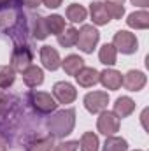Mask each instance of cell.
Returning a JSON list of instances; mask_svg holds the SVG:
<instances>
[{
    "instance_id": "d6a6232c",
    "label": "cell",
    "mask_w": 149,
    "mask_h": 151,
    "mask_svg": "<svg viewBox=\"0 0 149 151\" xmlns=\"http://www.w3.org/2000/svg\"><path fill=\"white\" fill-rule=\"evenodd\" d=\"M132 4L133 5H140V7H148L149 0H132Z\"/></svg>"
},
{
    "instance_id": "9c48e42d",
    "label": "cell",
    "mask_w": 149,
    "mask_h": 151,
    "mask_svg": "<svg viewBox=\"0 0 149 151\" xmlns=\"http://www.w3.org/2000/svg\"><path fill=\"white\" fill-rule=\"evenodd\" d=\"M40 62H42L44 69H47V70H58L62 67L60 53L51 46H42L40 47Z\"/></svg>"
},
{
    "instance_id": "e575fe53",
    "label": "cell",
    "mask_w": 149,
    "mask_h": 151,
    "mask_svg": "<svg viewBox=\"0 0 149 151\" xmlns=\"http://www.w3.org/2000/svg\"><path fill=\"white\" fill-rule=\"evenodd\" d=\"M7 2H9V0H0V7H2V5H5Z\"/></svg>"
},
{
    "instance_id": "9a60e30c",
    "label": "cell",
    "mask_w": 149,
    "mask_h": 151,
    "mask_svg": "<svg viewBox=\"0 0 149 151\" xmlns=\"http://www.w3.org/2000/svg\"><path fill=\"white\" fill-rule=\"evenodd\" d=\"M126 25L135 30H146V28H149V12L148 11H135V12L128 14Z\"/></svg>"
},
{
    "instance_id": "44dd1931",
    "label": "cell",
    "mask_w": 149,
    "mask_h": 151,
    "mask_svg": "<svg viewBox=\"0 0 149 151\" xmlns=\"http://www.w3.org/2000/svg\"><path fill=\"white\" fill-rule=\"evenodd\" d=\"M98 146H100V141H98L97 134L84 132L81 135V141H79V150L81 151H98Z\"/></svg>"
},
{
    "instance_id": "d4e9b609",
    "label": "cell",
    "mask_w": 149,
    "mask_h": 151,
    "mask_svg": "<svg viewBox=\"0 0 149 151\" xmlns=\"http://www.w3.org/2000/svg\"><path fill=\"white\" fill-rule=\"evenodd\" d=\"M16 81V72L11 65H0V88L7 90Z\"/></svg>"
},
{
    "instance_id": "3957f363",
    "label": "cell",
    "mask_w": 149,
    "mask_h": 151,
    "mask_svg": "<svg viewBox=\"0 0 149 151\" xmlns=\"http://www.w3.org/2000/svg\"><path fill=\"white\" fill-rule=\"evenodd\" d=\"M100 40V32L93 27V25H82L81 30H77V42L75 46L82 51V53H93V49L97 47Z\"/></svg>"
},
{
    "instance_id": "5b68a950",
    "label": "cell",
    "mask_w": 149,
    "mask_h": 151,
    "mask_svg": "<svg viewBox=\"0 0 149 151\" xmlns=\"http://www.w3.org/2000/svg\"><path fill=\"white\" fill-rule=\"evenodd\" d=\"M32 51L27 44H18L14 49H12V55H11V67L14 69V72H23L25 69H28L32 65Z\"/></svg>"
},
{
    "instance_id": "1f68e13d",
    "label": "cell",
    "mask_w": 149,
    "mask_h": 151,
    "mask_svg": "<svg viewBox=\"0 0 149 151\" xmlns=\"http://www.w3.org/2000/svg\"><path fill=\"white\" fill-rule=\"evenodd\" d=\"M7 148H9V146H7V141H5L4 135L0 134V151H7Z\"/></svg>"
},
{
    "instance_id": "e0dca14e",
    "label": "cell",
    "mask_w": 149,
    "mask_h": 151,
    "mask_svg": "<svg viewBox=\"0 0 149 151\" xmlns=\"http://www.w3.org/2000/svg\"><path fill=\"white\" fill-rule=\"evenodd\" d=\"M62 67H63L65 74L75 76L84 67V60L79 55H69V56H65V60H62Z\"/></svg>"
},
{
    "instance_id": "4dcf8cb0",
    "label": "cell",
    "mask_w": 149,
    "mask_h": 151,
    "mask_svg": "<svg viewBox=\"0 0 149 151\" xmlns=\"http://www.w3.org/2000/svg\"><path fill=\"white\" fill-rule=\"evenodd\" d=\"M5 107H7V97L0 91V114L5 111Z\"/></svg>"
},
{
    "instance_id": "6da1fadb",
    "label": "cell",
    "mask_w": 149,
    "mask_h": 151,
    "mask_svg": "<svg viewBox=\"0 0 149 151\" xmlns=\"http://www.w3.org/2000/svg\"><path fill=\"white\" fill-rule=\"evenodd\" d=\"M49 135L54 139H63L72 134L75 127V111L74 109H62L54 111L53 116L46 121Z\"/></svg>"
},
{
    "instance_id": "f546056e",
    "label": "cell",
    "mask_w": 149,
    "mask_h": 151,
    "mask_svg": "<svg viewBox=\"0 0 149 151\" xmlns=\"http://www.w3.org/2000/svg\"><path fill=\"white\" fill-rule=\"evenodd\" d=\"M62 2H63V0H42V4H44L46 7H49V9H58V7L62 5Z\"/></svg>"
},
{
    "instance_id": "d590c367",
    "label": "cell",
    "mask_w": 149,
    "mask_h": 151,
    "mask_svg": "<svg viewBox=\"0 0 149 151\" xmlns=\"http://www.w3.org/2000/svg\"><path fill=\"white\" fill-rule=\"evenodd\" d=\"M135 151H142V150H135Z\"/></svg>"
},
{
    "instance_id": "5bb4252c",
    "label": "cell",
    "mask_w": 149,
    "mask_h": 151,
    "mask_svg": "<svg viewBox=\"0 0 149 151\" xmlns=\"http://www.w3.org/2000/svg\"><path fill=\"white\" fill-rule=\"evenodd\" d=\"M21 74H23V83L28 88H35V86H40L44 83V70L37 65H30Z\"/></svg>"
},
{
    "instance_id": "f1b7e54d",
    "label": "cell",
    "mask_w": 149,
    "mask_h": 151,
    "mask_svg": "<svg viewBox=\"0 0 149 151\" xmlns=\"http://www.w3.org/2000/svg\"><path fill=\"white\" fill-rule=\"evenodd\" d=\"M16 5H25V7H28V9H35L40 5V2L42 0H12Z\"/></svg>"
},
{
    "instance_id": "ffe728a7",
    "label": "cell",
    "mask_w": 149,
    "mask_h": 151,
    "mask_svg": "<svg viewBox=\"0 0 149 151\" xmlns=\"http://www.w3.org/2000/svg\"><path fill=\"white\" fill-rule=\"evenodd\" d=\"M65 14H67V19L70 23H82L86 19V16H88V11L81 4H70L67 7V12Z\"/></svg>"
},
{
    "instance_id": "d6986e66",
    "label": "cell",
    "mask_w": 149,
    "mask_h": 151,
    "mask_svg": "<svg viewBox=\"0 0 149 151\" xmlns=\"http://www.w3.org/2000/svg\"><path fill=\"white\" fill-rule=\"evenodd\" d=\"M54 146V137L46 135V137H37L32 139L27 144V151H51Z\"/></svg>"
},
{
    "instance_id": "2e32d148",
    "label": "cell",
    "mask_w": 149,
    "mask_h": 151,
    "mask_svg": "<svg viewBox=\"0 0 149 151\" xmlns=\"http://www.w3.org/2000/svg\"><path fill=\"white\" fill-rule=\"evenodd\" d=\"M133 111H135V102H133L130 97H119V99H116L112 113L116 114L119 119H121V118L130 116Z\"/></svg>"
},
{
    "instance_id": "277c9868",
    "label": "cell",
    "mask_w": 149,
    "mask_h": 151,
    "mask_svg": "<svg viewBox=\"0 0 149 151\" xmlns=\"http://www.w3.org/2000/svg\"><path fill=\"white\" fill-rule=\"evenodd\" d=\"M112 46L116 47V51H121L123 55H133L139 49V40L135 34L128 30H119L112 37Z\"/></svg>"
},
{
    "instance_id": "4316f807",
    "label": "cell",
    "mask_w": 149,
    "mask_h": 151,
    "mask_svg": "<svg viewBox=\"0 0 149 151\" xmlns=\"http://www.w3.org/2000/svg\"><path fill=\"white\" fill-rule=\"evenodd\" d=\"M34 37L37 40H44L47 37V28H46V21H44V16H35L34 18V30H32Z\"/></svg>"
},
{
    "instance_id": "4fadbf2b",
    "label": "cell",
    "mask_w": 149,
    "mask_h": 151,
    "mask_svg": "<svg viewBox=\"0 0 149 151\" xmlns=\"http://www.w3.org/2000/svg\"><path fill=\"white\" fill-rule=\"evenodd\" d=\"M90 14H91L93 25H97V27H104L111 21V16L107 14L104 2H100V0H95L93 4H90Z\"/></svg>"
},
{
    "instance_id": "83f0119b",
    "label": "cell",
    "mask_w": 149,
    "mask_h": 151,
    "mask_svg": "<svg viewBox=\"0 0 149 151\" xmlns=\"http://www.w3.org/2000/svg\"><path fill=\"white\" fill-rule=\"evenodd\" d=\"M77 148H79V141H65L53 146L51 151H77Z\"/></svg>"
},
{
    "instance_id": "ba28073f",
    "label": "cell",
    "mask_w": 149,
    "mask_h": 151,
    "mask_svg": "<svg viewBox=\"0 0 149 151\" xmlns=\"http://www.w3.org/2000/svg\"><path fill=\"white\" fill-rule=\"evenodd\" d=\"M98 119H97V128L100 134H104L105 137L114 135L117 130H119V118L112 111H102L98 113Z\"/></svg>"
},
{
    "instance_id": "836d02e7",
    "label": "cell",
    "mask_w": 149,
    "mask_h": 151,
    "mask_svg": "<svg viewBox=\"0 0 149 151\" xmlns=\"http://www.w3.org/2000/svg\"><path fill=\"white\" fill-rule=\"evenodd\" d=\"M148 109H144V111H142V116H140V119H142V127H144V128H146V130H148V125H146V116H148Z\"/></svg>"
},
{
    "instance_id": "603a6c76",
    "label": "cell",
    "mask_w": 149,
    "mask_h": 151,
    "mask_svg": "<svg viewBox=\"0 0 149 151\" xmlns=\"http://www.w3.org/2000/svg\"><path fill=\"white\" fill-rule=\"evenodd\" d=\"M125 0H104V7L112 19H121L125 14Z\"/></svg>"
},
{
    "instance_id": "cb8c5ba5",
    "label": "cell",
    "mask_w": 149,
    "mask_h": 151,
    "mask_svg": "<svg viewBox=\"0 0 149 151\" xmlns=\"http://www.w3.org/2000/svg\"><path fill=\"white\" fill-rule=\"evenodd\" d=\"M102 151H128V142L123 137L109 135L105 139V144L102 146Z\"/></svg>"
},
{
    "instance_id": "8992f818",
    "label": "cell",
    "mask_w": 149,
    "mask_h": 151,
    "mask_svg": "<svg viewBox=\"0 0 149 151\" xmlns=\"http://www.w3.org/2000/svg\"><path fill=\"white\" fill-rule=\"evenodd\" d=\"M109 104V93L107 91H90L84 97V107L91 114H98L107 109Z\"/></svg>"
},
{
    "instance_id": "7a4b0ae2",
    "label": "cell",
    "mask_w": 149,
    "mask_h": 151,
    "mask_svg": "<svg viewBox=\"0 0 149 151\" xmlns=\"http://www.w3.org/2000/svg\"><path fill=\"white\" fill-rule=\"evenodd\" d=\"M28 104L39 114H53L58 109L54 97L51 93H46V91H30L28 93Z\"/></svg>"
},
{
    "instance_id": "484cf974",
    "label": "cell",
    "mask_w": 149,
    "mask_h": 151,
    "mask_svg": "<svg viewBox=\"0 0 149 151\" xmlns=\"http://www.w3.org/2000/svg\"><path fill=\"white\" fill-rule=\"evenodd\" d=\"M58 37V44L60 46H63V47H72L75 46V42H77V30H75L74 27H67L60 35H56Z\"/></svg>"
},
{
    "instance_id": "52a82bcc",
    "label": "cell",
    "mask_w": 149,
    "mask_h": 151,
    "mask_svg": "<svg viewBox=\"0 0 149 151\" xmlns=\"http://www.w3.org/2000/svg\"><path fill=\"white\" fill-rule=\"evenodd\" d=\"M53 97L58 104H72L77 99V90L72 83L69 81H58L53 86Z\"/></svg>"
},
{
    "instance_id": "30bf717a",
    "label": "cell",
    "mask_w": 149,
    "mask_h": 151,
    "mask_svg": "<svg viewBox=\"0 0 149 151\" xmlns=\"http://www.w3.org/2000/svg\"><path fill=\"white\" fill-rule=\"evenodd\" d=\"M148 83V77L142 70H128L123 76V86L128 91H140Z\"/></svg>"
},
{
    "instance_id": "7c38bea8",
    "label": "cell",
    "mask_w": 149,
    "mask_h": 151,
    "mask_svg": "<svg viewBox=\"0 0 149 151\" xmlns=\"http://www.w3.org/2000/svg\"><path fill=\"white\" fill-rule=\"evenodd\" d=\"M74 77H75V81H77L79 86H82V88H91V86H95V84L98 83L100 72H98L97 69H93V67H86V65H84Z\"/></svg>"
},
{
    "instance_id": "8fae6325",
    "label": "cell",
    "mask_w": 149,
    "mask_h": 151,
    "mask_svg": "<svg viewBox=\"0 0 149 151\" xmlns=\"http://www.w3.org/2000/svg\"><path fill=\"white\" fill-rule=\"evenodd\" d=\"M98 83H102V86L105 90H119L123 84V76L116 69H105L100 72Z\"/></svg>"
},
{
    "instance_id": "ac0fdd59",
    "label": "cell",
    "mask_w": 149,
    "mask_h": 151,
    "mask_svg": "<svg viewBox=\"0 0 149 151\" xmlns=\"http://www.w3.org/2000/svg\"><path fill=\"white\" fill-rule=\"evenodd\" d=\"M44 21H46L47 34H53V35H60V34L67 28V27H65V19H63V16H60V14L46 16Z\"/></svg>"
},
{
    "instance_id": "7402d4cb",
    "label": "cell",
    "mask_w": 149,
    "mask_h": 151,
    "mask_svg": "<svg viewBox=\"0 0 149 151\" xmlns=\"http://www.w3.org/2000/svg\"><path fill=\"white\" fill-rule=\"evenodd\" d=\"M98 60H100L104 65L112 67V65L116 63V60H117V51H116V47H114L112 44H104V46L100 47V51H98Z\"/></svg>"
}]
</instances>
